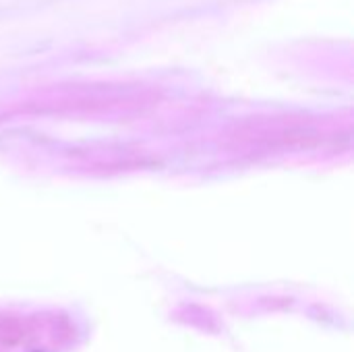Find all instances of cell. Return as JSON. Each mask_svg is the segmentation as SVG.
Segmentation results:
<instances>
[]
</instances>
